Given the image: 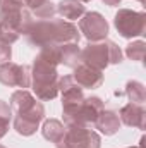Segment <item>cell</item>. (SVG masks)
<instances>
[{
	"label": "cell",
	"instance_id": "obj_26",
	"mask_svg": "<svg viewBox=\"0 0 146 148\" xmlns=\"http://www.w3.org/2000/svg\"><path fill=\"white\" fill-rule=\"evenodd\" d=\"M138 2H141V3H145V2H146V0H138Z\"/></svg>",
	"mask_w": 146,
	"mask_h": 148
},
{
	"label": "cell",
	"instance_id": "obj_22",
	"mask_svg": "<svg viewBox=\"0 0 146 148\" xmlns=\"http://www.w3.org/2000/svg\"><path fill=\"white\" fill-rule=\"evenodd\" d=\"M43 2H46V0H24V5L28 7V9H31V12L36 9V7H40Z\"/></svg>",
	"mask_w": 146,
	"mask_h": 148
},
{
	"label": "cell",
	"instance_id": "obj_8",
	"mask_svg": "<svg viewBox=\"0 0 146 148\" xmlns=\"http://www.w3.org/2000/svg\"><path fill=\"white\" fill-rule=\"evenodd\" d=\"M79 33L89 43L107 40L108 36V23L100 12H84L79 21Z\"/></svg>",
	"mask_w": 146,
	"mask_h": 148
},
{
	"label": "cell",
	"instance_id": "obj_14",
	"mask_svg": "<svg viewBox=\"0 0 146 148\" xmlns=\"http://www.w3.org/2000/svg\"><path fill=\"white\" fill-rule=\"evenodd\" d=\"M57 12L64 19H81L86 12V7L81 0H60L57 3Z\"/></svg>",
	"mask_w": 146,
	"mask_h": 148
},
{
	"label": "cell",
	"instance_id": "obj_6",
	"mask_svg": "<svg viewBox=\"0 0 146 148\" xmlns=\"http://www.w3.org/2000/svg\"><path fill=\"white\" fill-rule=\"evenodd\" d=\"M113 24L122 38L129 40V38L136 36H145L146 14L131 10V9H119V12L113 17Z\"/></svg>",
	"mask_w": 146,
	"mask_h": 148
},
{
	"label": "cell",
	"instance_id": "obj_5",
	"mask_svg": "<svg viewBox=\"0 0 146 148\" xmlns=\"http://www.w3.org/2000/svg\"><path fill=\"white\" fill-rule=\"evenodd\" d=\"M103 110V102L100 97H84L83 102L64 105V122L67 126H89L95 124L96 117Z\"/></svg>",
	"mask_w": 146,
	"mask_h": 148
},
{
	"label": "cell",
	"instance_id": "obj_19",
	"mask_svg": "<svg viewBox=\"0 0 146 148\" xmlns=\"http://www.w3.org/2000/svg\"><path fill=\"white\" fill-rule=\"evenodd\" d=\"M33 14L38 19H53V16L57 14V5L52 3L50 0H46V2H43L40 7H36L33 10Z\"/></svg>",
	"mask_w": 146,
	"mask_h": 148
},
{
	"label": "cell",
	"instance_id": "obj_7",
	"mask_svg": "<svg viewBox=\"0 0 146 148\" xmlns=\"http://www.w3.org/2000/svg\"><path fill=\"white\" fill-rule=\"evenodd\" d=\"M102 138L88 126H67L65 134L57 148H100Z\"/></svg>",
	"mask_w": 146,
	"mask_h": 148
},
{
	"label": "cell",
	"instance_id": "obj_1",
	"mask_svg": "<svg viewBox=\"0 0 146 148\" xmlns=\"http://www.w3.org/2000/svg\"><path fill=\"white\" fill-rule=\"evenodd\" d=\"M26 38L35 47H48V45H64V43H77L79 31L72 23L64 19H43L33 21L26 31Z\"/></svg>",
	"mask_w": 146,
	"mask_h": 148
},
{
	"label": "cell",
	"instance_id": "obj_12",
	"mask_svg": "<svg viewBox=\"0 0 146 148\" xmlns=\"http://www.w3.org/2000/svg\"><path fill=\"white\" fill-rule=\"evenodd\" d=\"M96 129H100V133H103L105 136H112L120 129V119L119 114L113 110H103L100 112V115L95 121Z\"/></svg>",
	"mask_w": 146,
	"mask_h": 148
},
{
	"label": "cell",
	"instance_id": "obj_24",
	"mask_svg": "<svg viewBox=\"0 0 146 148\" xmlns=\"http://www.w3.org/2000/svg\"><path fill=\"white\" fill-rule=\"evenodd\" d=\"M81 2H83V3H86V2H91V0H81Z\"/></svg>",
	"mask_w": 146,
	"mask_h": 148
},
{
	"label": "cell",
	"instance_id": "obj_4",
	"mask_svg": "<svg viewBox=\"0 0 146 148\" xmlns=\"http://www.w3.org/2000/svg\"><path fill=\"white\" fill-rule=\"evenodd\" d=\"M81 62L86 66L103 71L110 64H120L122 62V50L120 47L112 40H102L95 43H88L81 50Z\"/></svg>",
	"mask_w": 146,
	"mask_h": 148
},
{
	"label": "cell",
	"instance_id": "obj_3",
	"mask_svg": "<svg viewBox=\"0 0 146 148\" xmlns=\"http://www.w3.org/2000/svg\"><path fill=\"white\" fill-rule=\"evenodd\" d=\"M31 86L36 95V98L48 102L53 100L59 95V73L57 66L50 64L43 57L36 55L33 66H31Z\"/></svg>",
	"mask_w": 146,
	"mask_h": 148
},
{
	"label": "cell",
	"instance_id": "obj_21",
	"mask_svg": "<svg viewBox=\"0 0 146 148\" xmlns=\"http://www.w3.org/2000/svg\"><path fill=\"white\" fill-rule=\"evenodd\" d=\"M7 7H26L24 0H0V9H7Z\"/></svg>",
	"mask_w": 146,
	"mask_h": 148
},
{
	"label": "cell",
	"instance_id": "obj_18",
	"mask_svg": "<svg viewBox=\"0 0 146 148\" xmlns=\"http://www.w3.org/2000/svg\"><path fill=\"white\" fill-rule=\"evenodd\" d=\"M10 119H12V109H10V105L7 102L0 100V140L7 134Z\"/></svg>",
	"mask_w": 146,
	"mask_h": 148
},
{
	"label": "cell",
	"instance_id": "obj_13",
	"mask_svg": "<svg viewBox=\"0 0 146 148\" xmlns=\"http://www.w3.org/2000/svg\"><path fill=\"white\" fill-rule=\"evenodd\" d=\"M59 64L76 69L81 64V48L77 43H64L59 45Z\"/></svg>",
	"mask_w": 146,
	"mask_h": 148
},
{
	"label": "cell",
	"instance_id": "obj_20",
	"mask_svg": "<svg viewBox=\"0 0 146 148\" xmlns=\"http://www.w3.org/2000/svg\"><path fill=\"white\" fill-rule=\"evenodd\" d=\"M10 57H12V48H10V45L3 43V41L0 40V64L9 62Z\"/></svg>",
	"mask_w": 146,
	"mask_h": 148
},
{
	"label": "cell",
	"instance_id": "obj_10",
	"mask_svg": "<svg viewBox=\"0 0 146 148\" xmlns=\"http://www.w3.org/2000/svg\"><path fill=\"white\" fill-rule=\"evenodd\" d=\"M72 77L83 90H84V88L93 90V88L102 86V83H103V74H102V71L93 69V67H89V66H86V64H79V66L74 69Z\"/></svg>",
	"mask_w": 146,
	"mask_h": 148
},
{
	"label": "cell",
	"instance_id": "obj_16",
	"mask_svg": "<svg viewBox=\"0 0 146 148\" xmlns=\"http://www.w3.org/2000/svg\"><path fill=\"white\" fill-rule=\"evenodd\" d=\"M126 95L127 98L131 100V103H139L143 105L146 102V88L141 81H136V79H131L127 81L126 84Z\"/></svg>",
	"mask_w": 146,
	"mask_h": 148
},
{
	"label": "cell",
	"instance_id": "obj_25",
	"mask_svg": "<svg viewBox=\"0 0 146 148\" xmlns=\"http://www.w3.org/2000/svg\"><path fill=\"white\" fill-rule=\"evenodd\" d=\"M127 148H143V147H127Z\"/></svg>",
	"mask_w": 146,
	"mask_h": 148
},
{
	"label": "cell",
	"instance_id": "obj_17",
	"mask_svg": "<svg viewBox=\"0 0 146 148\" xmlns=\"http://www.w3.org/2000/svg\"><path fill=\"white\" fill-rule=\"evenodd\" d=\"M145 52H146V43L143 40L132 41V43H129V45L126 47V55H127L131 60H136V62H143Z\"/></svg>",
	"mask_w": 146,
	"mask_h": 148
},
{
	"label": "cell",
	"instance_id": "obj_15",
	"mask_svg": "<svg viewBox=\"0 0 146 148\" xmlns=\"http://www.w3.org/2000/svg\"><path fill=\"white\" fill-rule=\"evenodd\" d=\"M41 134L45 140L52 141V143H60L64 134H65V126L59 121V119H46L43 122V127H41Z\"/></svg>",
	"mask_w": 146,
	"mask_h": 148
},
{
	"label": "cell",
	"instance_id": "obj_9",
	"mask_svg": "<svg viewBox=\"0 0 146 148\" xmlns=\"http://www.w3.org/2000/svg\"><path fill=\"white\" fill-rule=\"evenodd\" d=\"M0 83L5 86H16L21 90L29 88V69L26 66H19L14 62L0 64Z\"/></svg>",
	"mask_w": 146,
	"mask_h": 148
},
{
	"label": "cell",
	"instance_id": "obj_11",
	"mask_svg": "<svg viewBox=\"0 0 146 148\" xmlns=\"http://www.w3.org/2000/svg\"><path fill=\"white\" fill-rule=\"evenodd\" d=\"M119 119H120V122H124L129 127H138V129L146 127V110L139 103L124 105L119 112Z\"/></svg>",
	"mask_w": 146,
	"mask_h": 148
},
{
	"label": "cell",
	"instance_id": "obj_27",
	"mask_svg": "<svg viewBox=\"0 0 146 148\" xmlns=\"http://www.w3.org/2000/svg\"><path fill=\"white\" fill-rule=\"evenodd\" d=\"M0 148H5V147H3V145H0Z\"/></svg>",
	"mask_w": 146,
	"mask_h": 148
},
{
	"label": "cell",
	"instance_id": "obj_23",
	"mask_svg": "<svg viewBox=\"0 0 146 148\" xmlns=\"http://www.w3.org/2000/svg\"><path fill=\"white\" fill-rule=\"evenodd\" d=\"M102 2H103L105 5H108V7H117L122 0H102Z\"/></svg>",
	"mask_w": 146,
	"mask_h": 148
},
{
	"label": "cell",
	"instance_id": "obj_2",
	"mask_svg": "<svg viewBox=\"0 0 146 148\" xmlns=\"http://www.w3.org/2000/svg\"><path fill=\"white\" fill-rule=\"evenodd\" d=\"M10 109L14 112V129L23 136L35 134L45 117V107L28 91L17 90L10 95Z\"/></svg>",
	"mask_w": 146,
	"mask_h": 148
}]
</instances>
